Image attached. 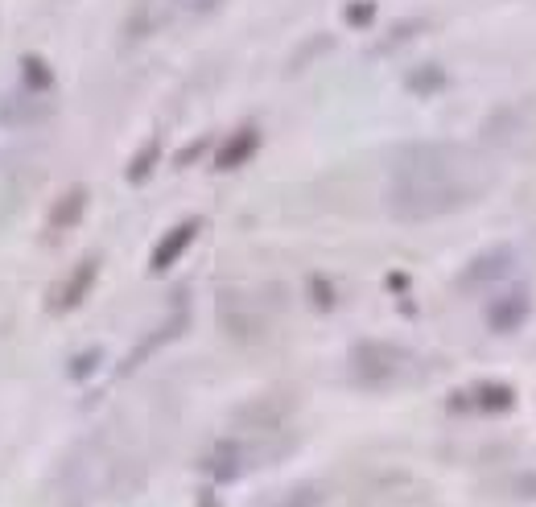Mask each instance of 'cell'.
Masks as SVG:
<instances>
[{
  "label": "cell",
  "mask_w": 536,
  "mask_h": 507,
  "mask_svg": "<svg viewBox=\"0 0 536 507\" xmlns=\"http://www.w3.org/2000/svg\"><path fill=\"white\" fill-rule=\"evenodd\" d=\"M487 190L483 161L462 145H413L396 157L388 182V207L396 219L425 223L462 211Z\"/></svg>",
  "instance_id": "6da1fadb"
},
{
  "label": "cell",
  "mask_w": 536,
  "mask_h": 507,
  "mask_svg": "<svg viewBox=\"0 0 536 507\" xmlns=\"http://www.w3.org/2000/svg\"><path fill=\"white\" fill-rule=\"evenodd\" d=\"M281 507H318V491H310V487H301V491H293Z\"/></svg>",
  "instance_id": "277c9868"
},
{
  "label": "cell",
  "mask_w": 536,
  "mask_h": 507,
  "mask_svg": "<svg viewBox=\"0 0 536 507\" xmlns=\"http://www.w3.org/2000/svg\"><path fill=\"white\" fill-rule=\"evenodd\" d=\"M194 231H198V223H182V227H174L170 231V240H165L157 252H153V273H165L178 256H182V248L194 240Z\"/></svg>",
  "instance_id": "7a4b0ae2"
},
{
  "label": "cell",
  "mask_w": 536,
  "mask_h": 507,
  "mask_svg": "<svg viewBox=\"0 0 536 507\" xmlns=\"http://www.w3.org/2000/svg\"><path fill=\"white\" fill-rule=\"evenodd\" d=\"M91 281H95V264L87 260V264H83V273H75V277H71V285H66V293H62V301H58V310H71L75 301L87 293V285H91Z\"/></svg>",
  "instance_id": "3957f363"
}]
</instances>
